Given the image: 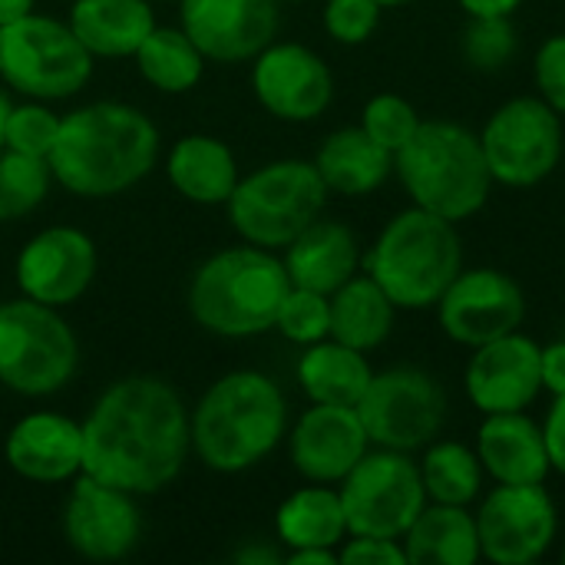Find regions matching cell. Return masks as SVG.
<instances>
[{"label":"cell","instance_id":"obj_1","mask_svg":"<svg viewBox=\"0 0 565 565\" xmlns=\"http://www.w3.org/2000/svg\"><path fill=\"white\" fill-rule=\"evenodd\" d=\"M189 450L192 427L182 397L149 374L109 384L83 420V473L132 497L166 490Z\"/></svg>","mask_w":565,"mask_h":565},{"label":"cell","instance_id":"obj_2","mask_svg":"<svg viewBox=\"0 0 565 565\" xmlns=\"http://www.w3.org/2000/svg\"><path fill=\"white\" fill-rule=\"evenodd\" d=\"M159 159L156 122L129 103H89L60 116L46 156L53 182L79 199H113L139 185Z\"/></svg>","mask_w":565,"mask_h":565},{"label":"cell","instance_id":"obj_3","mask_svg":"<svg viewBox=\"0 0 565 565\" xmlns=\"http://www.w3.org/2000/svg\"><path fill=\"white\" fill-rule=\"evenodd\" d=\"M192 450L215 473H245L258 467L288 434V401L262 371H232L218 377L192 417Z\"/></svg>","mask_w":565,"mask_h":565},{"label":"cell","instance_id":"obj_4","mask_svg":"<svg viewBox=\"0 0 565 565\" xmlns=\"http://www.w3.org/2000/svg\"><path fill=\"white\" fill-rule=\"evenodd\" d=\"M394 175L417 209L450 222L473 218L497 185L480 146V132L454 119H424L414 139L394 156Z\"/></svg>","mask_w":565,"mask_h":565},{"label":"cell","instance_id":"obj_5","mask_svg":"<svg viewBox=\"0 0 565 565\" xmlns=\"http://www.w3.org/2000/svg\"><path fill=\"white\" fill-rule=\"evenodd\" d=\"M291 278L271 248H225L199 265L189 285V311L218 338H255L275 328Z\"/></svg>","mask_w":565,"mask_h":565},{"label":"cell","instance_id":"obj_6","mask_svg":"<svg viewBox=\"0 0 565 565\" xmlns=\"http://www.w3.org/2000/svg\"><path fill=\"white\" fill-rule=\"evenodd\" d=\"M460 268L463 238L457 222L417 205L397 212L364 255V271L384 288L397 311L434 308Z\"/></svg>","mask_w":565,"mask_h":565},{"label":"cell","instance_id":"obj_7","mask_svg":"<svg viewBox=\"0 0 565 565\" xmlns=\"http://www.w3.org/2000/svg\"><path fill=\"white\" fill-rule=\"evenodd\" d=\"M328 202V185L315 162L278 159L238 179L228 195L232 228L258 248L291 245L315 218H321Z\"/></svg>","mask_w":565,"mask_h":565},{"label":"cell","instance_id":"obj_8","mask_svg":"<svg viewBox=\"0 0 565 565\" xmlns=\"http://www.w3.org/2000/svg\"><path fill=\"white\" fill-rule=\"evenodd\" d=\"M79 367V341L60 308L33 298L0 305V384L23 397L63 391Z\"/></svg>","mask_w":565,"mask_h":565},{"label":"cell","instance_id":"obj_9","mask_svg":"<svg viewBox=\"0 0 565 565\" xmlns=\"http://www.w3.org/2000/svg\"><path fill=\"white\" fill-rule=\"evenodd\" d=\"M93 76V53L70 23L26 13L0 26V79L26 99L56 103L79 93Z\"/></svg>","mask_w":565,"mask_h":565},{"label":"cell","instance_id":"obj_10","mask_svg":"<svg viewBox=\"0 0 565 565\" xmlns=\"http://www.w3.org/2000/svg\"><path fill=\"white\" fill-rule=\"evenodd\" d=\"M563 122L543 96H513L497 106L480 129L493 182L507 189H533L546 182L563 162Z\"/></svg>","mask_w":565,"mask_h":565},{"label":"cell","instance_id":"obj_11","mask_svg":"<svg viewBox=\"0 0 565 565\" xmlns=\"http://www.w3.org/2000/svg\"><path fill=\"white\" fill-rule=\"evenodd\" d=\"M348 536L401 540L427 507L417 460L401 450L371 447L358 467L338 483Z\"/></svg>","mask_w":565,"mask_h":565},{"label":"cell","instance_id":"obj_12","mask_svg":"<svg viewBox=\"0 0 565 565\" xmlns=\"http://www.w3.org/2000/svg\"><path fill=\"white\" fill-rule=\"evenodd\" d=\"M358 414L371 447L417 454L444 430L447 394L440 381L424 367H387L374 371Z\"/></svg>","mask_w":565,"mask_h":565},{"label":"cell","instance_id":"obj_13","mask_svg":"<svg viewBox=\"0 0 565 565\" xmlns=\"http://www.w3.org/2000/svg\"><path fill=\"white\" fill-rule=\"evenodd\" d=\"M480 553L493 565L540 563L559 540V510L546 483H497L477 510Z\"/></svg>","mask_w":565,"mask_h":565},{"label":"cell","instance_id":"obj_14","mask_svg":"<svg viewBox=\"0 0 565 565\" xmlns=\"http://www.w3.org/2000/svg\"><path fill=\"white\" fill-rule=\"evenodd\" d=\"M440 331L460 348H480L510 331H520L526 318V295L513 275L500 268H460V275L440 295Z\"/></svg>","mask_w":565,"mask_h":565},{"label":"cell","instance_id":"obj_15","mask_svg":"<svg viewBox=\"0 0 565 565\" xmlns=\"http://www.w3.org/2000/svg\"><path fill=\"white\" fill-rule=\"evenodd\" d=\"M63 536L73 553L93 563H116L129 556L142 536L136 497L79 473L63 507Z\"/></svg>","mask_w":565,"mask_h":565},{"label":"cell","instance_id":"obj_16","mask_svg":"<svg viewBox=\"0 0 565 565\" xmlns=\"http://www.w3.org/2000/svg\"><path fill=\"white\" fill-rule=\"evenodd\" d=\"M255 99L285 122H311L334 99L331 66L305 43H268L252 66Z\"/></svg>","mask_w":565,"mask_h":565},{"label":"cell","instance_id":"obj_17","mask_svg":"<svg viewBox=\"0 0 565 565\" xmlns=\"http://www.w3.org/2000/svg\"><path fill=\"white\" fill-rule=\"evenodd\" d=\"M463 387L483 417L530 411L543 394V344L510 331L473 348L463 371Z\"/></svg>","mask_w":565,"mask_h":565},{"label":"cell","instance_id":"obj_18","mask_svg":"<svg viewBox=\"0 0 565 565\" xmlns=\"http://www.w3.org/2000/svg\"><path fill=\"white\" fill-rule=\"evenodd\" d=\"M96 245L73 225H50L36 232L17 255V285L26 298L66 308L86 295L96 278Z\"/></svg>","mask_w":565,"mask_h":565},{"label":"cell","instance_id":"obj_19","mask_svg":"<svg viewBox=\"0 0 565 565\" xmlns=\"http://www.w3.org/2000/svg\"><path fill=\"white\" fill-rule=\"evenodd\" d=\"M182 30L212 63L255 60L278 33V0H179Z\"/></svg>","mask_w":565,"mask_h":565},{"label":"cell","instance_id":"obj_20","mask_svg":"<svg viewBox=\"0 0 565 565\" xmlns=\"http://www.w3.org/2000/svg\"><path fill=\"white\" fill-rule=\"evenodd\" d=\"M367 450H371V437L361 424L358 407L311 404L295 420L288 437L291 467L308 483L338 487Z\"/></svg>","mask_w":565,"mask_h":565},{"label":"cell","instance_id":"obj_21","mask_svg":"<svg viewBox=\"0 0 565 565\" xmlns=\"http://www.w3.org/2000/svg\"><path fill=\"white\" fill-rule=\"evenodd\" d=\"M10 470L30 483H66L83 473V424L36 411L20 417L3 444Z\"/></svg>","mask_w":565,"mask_h":565},{"label":"cell","instance_id":"obj_22","mask_svg":"<svg viewBox=\"0 0 565 565\" xmlns=\"http://www.w3.org/2000/svg\"><path fill=\"white\" fill-rule=\"evenodd\" d=\"M473 450L487 470V480L493 483L530 487V483H546L553 473L543 424H536L526 411L487 414L477 430Z\"/></svg>","mask_w":565,"mask_h":565},{"label":"cell","instance_id":"obj_23","mask_svg":"<svg viewBox=\"0 0 565 565\" xmlns=\"http://www.w3.org/2000/svg\"><path fill=\"white\" fill-rule=\"evenodd\" d=\"M285 271L295 288L334 295L344 281H351L361 265V245L358 235L334 218H315L291 245H285Z\"/></svg>","mask_w":565,"mask_h":565},{"label":"cell","instance_id":"obj_24","mask_svg":"<svg viewBox=\"0 0 565 565\" xmlns=\"http://www.w3.org/2000/svg\"><path fill=\"white\" fill-rule=\"evenodd\" d=\"M166 175L172 189L195 205H225L238 185L235 152L205 132L182 136L166 156Z\"/></svg>","mask_w":565,"mask_h":565},{"label":"cell","instance_id":"obj_25","mask_svg":"<svg viewBox=\"0 0 565 565\" xmlns=\"http://www.w3.org/2000/svg\"><path fill=\"white\" fill-rule=\"evenodd\" d=\"M315 169L324 179L328 192L361 199L377 192L394 175V156L377 146L361 126H344L321 142Z\"/></svg>","mask_w":565,"mask_h":565},{"label":"cell","instance_id":"obj_26","mask_svg":"<svg viewBox=\"0 0 565 565\" xmlns=\"http://www.w3.org/2000/svg\"><path fill=\"white\" fill-rule=\"evenodd\" d=\"M401 543L407 565H477L483 559L477 513L470 507L427 503Z\"/></svg>","mask_w":565,"mask_h":565},{"label":"cell","instance_id":"obj_27","mask_svg":"<svg viewBox=\"0 0 565 565\" xmlns=\"http://www.w3.org/2000/svg\"><path fill=\"white\" fill-rule=\"evenodd\" d=\"M73 33L96 56H132L139 43L152 33L156 13L152 0H76L70 7Z\"/></svg>","mask_w":565,"mask_h":565},{"label":"cell","instance_id":"obj_28","mask_svg":"<svg viewBox=\"0 0 565 565\" xmlns=\"http://www.w3.org/2000/svg\"><path fill=\"white\" fill-rule=\"evenodd\" d=\"M295 374L311 404L358 407L374 377V367L364 351L348 348L334 338H324L305 348Z\"/></svg>","mask_w":565,"mask_h":565},{"label":"cell","instance_id":"obj_29","mask_svg":"<svg viewBox=\"0 0 565 565\" xmlns=\"http://www.w3.org/2000/svg\"><path fill=\"white\" fill-rule=\"evenodd\" d=\"M275 533L291 550H338L348 540V520L338 487L311 483L285 497L275 513Z\"/></svg>","mask_w":565,"mask_h":565},{"label":"cell","instance_id":"obj_30","mask_svg":"<svg viewBox=\"0 0 565 565\" xmlns=\"http://www.w3.org/2000/svg\"><path fill=\"white\" fill-rule=\"evenodd\" d=\"M394 315L397 305L384 288L367 271H358L331 295V338L364 354L377 351L394 331Z\"/></svg>","mask_w":565,"mask_h":565},{"label":"cell","instance_id":"obj_31","mask_svg":"<svg viewBox=\"0 0 565 565\" xmlns=\"http://www.w3.org/2000/svg\"><path fill=\"white\" fill-rule=\"evenodd\" d=\"M142 79L162 93H189L205 73V56L182 26H152V33L132 53Z\"/></svg>","mask_w":565,"mask_h":565},{"label":"cell","instance_id":"obj_32","mask_svg":"<svg viewBox=\"0 0 565 565\" xmlns=\"http://www.w3.org/2000/svg\"><path fill=\"white\" fill-rule=\"evenodd\" d=\"M420 480L427 490V503H450V507H470L480 500L487 470L470 444L460 440H434L424 447L420 457Z\"/></svg>","mask_w":565,"mask_h":565},{"label":"cell","instance_id":"obj_33","mask_svg":"<svg viewBox=\"0 0 565 565\" xmlns=\"http://www.w3.org/2000/svg\"><path fill=\"white\" fill-rule=\"evenodd\" d=\"M53 169L40 156L0 149V222L30 215L50 195Z\"/></svg>","mask_w":565,"mask_h":565},{"label":"cell","instance_id":"obj_34","mask_svg":"<svg viewBox=\"0 0 565 565\" xmlns=\"http://www.w3.org/2000/svg\"><path fill=\"white\" fill-rule=\"evenodd\" d=\"M420 113L411 99L397 96V93H377L367 99L364 113H361V129L377 142L384 146L391 156H397L411 139L414 132L420 129Z\"/></svg>","mask_w":565,"mask_h":565},{"label":"cell","instance_id":"obj_35","mask_svg":"<svg viewBox=\"0 0 565 565\" xmlns=\"http://www.w3.org/2000/svg\"><path fill=\"white\" fill-rule=\"evenodd\" d=\"M460 46L473 70H480V73L503 70L520 46L513 17H470Z\"/></svg>","mask_w":565,"mask_h":565},{"label":"cell","instance_id":"obj_36","mask_svg":"<svg viewBox=\"0 0 565 565\" xmlns=\"http://www.w3.org/2000/svg\"><path fill=\"white\" fill-rule=\"evenodd\" d=\"M275 328L281 331V338H288L291 344H301V348L331 338V295L291 285V291L281 301Z\"/></svg>","mask_w":565,"mask_h":565},{"label":"cell","instance_id":"obj_37","mask_svg":"<svg viewBox=\"0 0 565 565\" xmlns=\"http://www.w3.org/2000/svg\"><path fill=\"white\" fill-rule=\"evenodd\" d=\"M56 132H60V116L46 103L30 99V103L10 106L7 129H3V149H17V152L46 159L56 142Z\"/></svg>","mask_w":565,"mask_h":565},{"label":"cell","instance_id":"obj_38","mask_svg":"<svg viewBox=\"0 0 565 565\" xmlns=\"http://www.w3.org/2000/svg\"><path fill=\"white\" fill-rule=\"evenodd\" d=\"M381 13L384 7L377 0H328L321 20L331 40L344 46H361L381 26Z\"/></svg>","mask_w":565,"mask_h":565},{"label":"cell","instance_id":"obj_39","mask_svg":"<svg viewBox=\"0 0 565 565\" xmlns=\"http://www.w3.org/2000/svg\"><path fill=\"white\" fill-rule=\"evenodd\" d=\"M536 96H543L565 119V33H553L533 60Z\"/></svg>","mask_w":565,"mask_h":565},{"label":"cell","instance_id":"obj_40","mask_svg":"<svg viewBox=\"0 0 565 565\" xmlns=\"http://www.w3.org/2000/svg\"><path fill=\"white\" fill-rule=\"evenodd\" d=\"M341 565H407V553L401 540L387 536H348L338 546Z\"/></svg>","mask_w":565,"mask_h":565},{"label":"cell","instance_id":"obj_41","mask_svg":"<svg viewBox=\"0 0 565 565\" xmlns=\"http://www.w3.org/2000/svg\"><path fill=\"white\" fill-rule=\"evenodd\" d=\"M543 437H546L553 470L565 477V394L553 397V407L546 411V420H543Z\"/></svg>","mask_w":565,"mask_h":565},{"label":"cell","instance_id":"obj_42","mask_svg":"<svg viewBox=\"0 0 565 565\" xmlns=\"http://www.w3.org/2000/svg\"><path fill=\"white\" fill-rule=\"evenodd\" d=\"M543 391L553 397L565 394V341L543 348Z\"/></svg>","mask_w":565,"mask_h":565},{"label":"cell","instance_id":"obj_43","mask_svg":"<svg viewBox=\"0 0 565 565\" xmlns=\"http://www.w3.org/2000/svg\"><path fill=\"white\" fill-rule=\"evenodd\" d=\"M467 17H513L523 0H457Z\"/></svg>","mask_w":565,"mask_h":565},{"label":"cell","instance_id":"obj_44","mask_svg":"<svg viewBox=\"0 0 565 565\" xmlns=\"http://www.w3.org/2000/svg\"><path fill=\"white\" fill-rule=\"evenodd\" d=\"M288 565H338V550H291Z\"/></svg>","mask_w":565,"mask_h":565},{"label":"cell","instance_id":"obj_45","mask_svg":"<svg viewBox=\"0 0 565 565\" xmlns=\"http://www.w3.org/2000/svg\"><path fill=\"white\" fill-rule=\"evenodd\" d=\"M33 3L36 0H0V26H10L26 13H33Z\"/></svg>","mask_w":565,"mask_h":565},{"label":"cell","instance_id":"obj_46","mask_svg":"<svg viewBox=\"0 0 565 565\" xmlns=\"http://www.w3.org/2000/svg\"><path fill=\"white\" fill-rule=\"evenodd\" d=\"M235 563H245V565H265V563H271V565H278V563H285L275 550H265V546H248V550H242L238 556H235Z\"/></svg>","mask_w":565,"mask_h":565},{"label":"cell","instance_id":"obj_47","mask_svg":"<svg viewBox=\"0 0 565 565\" xmlns=\"http://www.w3.org/2000/svg\"><path fill=\"white\" fill-rule=\"evenodd\" d=\"M10 106H13V103H10V96H7V93L0 89V149H3V129H7V116H10Z\"/></svg>","mask_w":565,"mask_h":565},{"label":"cell","instance_id":"obj_48","mask_svg":"<svg viewBox=\"0 0 565 565\" xmlns=\"http://www.w3.org/2000/svg\"><path fill=\"white\" fill-rule=\"evenodd\" d=\"M384 10H391V7H404V3H411V0H377Z\"/></svg>","mask_w":565,"mask_h":565},{"label":"cell","instance_id":"obj_49","mask_svg":"<svg viewBox=\"0 0 565 565\" xmlns=\"http://www.w3.org/2000/svg\"><path fill=\"white\" fill-rule=\"evenodd\" d=\"M278 3H301V0H278Z\"/></svg>","mask_w":565,"mask_h":565},{"label":"cell","instance_id":"obj_50","mask_svg":"<svg viewBox=\"0 0 565 565\" xmlns=\"http://www.w3.org/2000/svg\"><path fill=\"white\" fill-rule=\"evenodd\" d=\"M563 563H565V543H563Z\"/></svg>","mask_w":565,"mask_h":565}]
</instances>
